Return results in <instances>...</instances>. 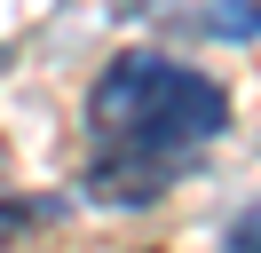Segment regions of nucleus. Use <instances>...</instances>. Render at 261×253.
<instances>
[{"label": "nucleus", "instance_id": "f03ea898", "mask_svg": "<svg viewBox=\"0 0 261 253\" xmlns=\"http://www.w3.org/2000/svg\"><path fill=\"white\" fill-rule=\"evenodd\" d=\"M206 32H222V40H261V0H206Z\"/></svg>", "mask_w": 261, "mask_h": 253}, {"label": "nucleus", "instance_id": "f257e3e1", "mask_svg": "<svg viewBox=\"0 0 261 253\" xmlns=\"http://www.w3.org/2000/svg\"><path fill=\"white\" fill-rule=\"evenodd\" d=\"M222 135H229V87L214 71L127 47L87 87V174H80V190L95 206H159L182 182V166L198 150H214Z\"/></svg>", "mask_w": 261, "mask_h": 253}, {"label": "nucleus", "instance_id": "20e7f679", "mask_svg": "<svg viewBox=\"0 0 261 253\" xmlns=\"http://www.w3.org/2000/svg\"><path fill=\"white\" fill-rule=\"evenodd\" d=\"M229 253H261V214H238V221H229Z\"/></svg>", "mask_w": 261, "mask_h": 253}, {"label": "nucleus", "instance_id": "7ed1b4c3", "mask_svg": "<svg viewBox=\"0 0 261 253\" xmlns=\"http://www.w3.org/2000/svg\"><path fill=\"white\" fill-rule=\"evenodd\" d=\"M64 214V198H8V190H0V245H8V237H24V230H40V221H56Z\"/></svg>", "mask_w": 261, "mask_h": 253}]
</instances>
